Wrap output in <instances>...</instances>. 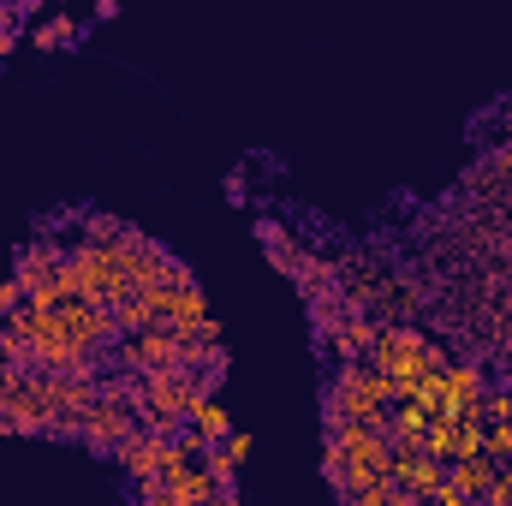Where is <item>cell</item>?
I'll list each match as a JSON object with an SVG mask.
<instances>
[{
  "instance_id": "1",
  "label": "cell",
  "mask_w": 512,
  "mask_h": 506,
  "mask_svg": "<svg viewBox=\"0 0 512 506\" xmlns=\"http://www.w3.org/2000/svg\"><path fill=\"white\" fill-rule=\"evenodd\" d=\"M143 435V423H137V411H126V405H114V399H96V411L84 417V447L90 453H102V459H114L126 441H137Z\"/></svg>"
},
{
  "instance_id": "2",
  "label": "cell",
  "mask_w": 512,
  "mask_h": 506,
  "mask_svg": "<svg viewBox=\"0 0 512 506\" xmlns=\"http://www.w3.org/2000/svg\"><path fill=\"white\" fill-rule=\"evenodd\" d=\"M393 489L399 495H441L447 489V465H435L429 453H411V447H393Z\"/></svg>"
},
{
  "instance_id": "3",
  "label": "cell",
  "mask_w": 512,
  "mask_h": 506,
  "mask_svg": "<svg viewBox=\"0 0 512 506\" xmlns=\"http://www.w3.org/2000/svg\"><path fill=\"white\" fill-rule=\"evenodd\" d=\"M483 387H489L483 364H459V358H453L447 376H441V411H435V417H465V411H477Z\"/></svg>"
},
{
  "instance_id": "4",
  "label": "cell",
  "mask_w": 512,
  "mask_h": 506,
  "mask_svg": "<svg viewBox=\"0 0 512 506\" xmlns=\"http://www.w3.org/2000/svg\"><path fill=\"white\" fill-rule=\"evenodd\" d=\"M495 483H501V465H495V459H483V453H477V459H453V465H447V495H459V501H483Z\"/></svg>"
},
{
  "instance_id": "5",
  "label": "cell",
  "mask_w": 512,
  "mask_h": 506,
  "mask_svg": "<svg viewBox=\"0 0 512 506\" xmlns=\"http://www.w3.org/2000/svg\"><path fill=\"white\" fill-rule=\"evenodd\" d=\"M382 316H346V328L328 340V352L340 358V364H364L370 352H376V340H382Z\"/></svg>"
},
{
  "instance_id": "6",
  "label": "cell",
  "mask_w": 512,
  "mask_h": 506,
  "mask_svg": "<svg viewBox=\"0 0 512 506\" xmlns=\"http://www.w3.org/2000/svg\"><path fill=\"white\" fill-rule=\"evenodd\" d=\"M429 411L417 405V399H405V405H393V423H387V441L393 447H411V453H423V441H429Z\"/></svg>"
},
{
  "instance_id": "7",
  "label": "cell",
  "mask_w": 512,
  "mask_h": 506,
  "mask_svg": "<svg viewBox=\"0 0 512 506\" xmlns=\"http://www.w3.org/2000/svg\"><path fill=\"white\" fill-rule=\"evenodd\" d=\"M185 429H197V435H203L209 447H221V441L233 435V423H227V411H221V405H215L209 393H203V399L191 405V417H185Z\"/></svg>"
},
{
  "instance_id": "8",
  "label": "cell",
  "mask_w": 512,
  "mask_h": 506,
  "mask_svg": "<svg viewBox=\"0 0 512 506\" xmlns=\"http://www.w3.org/2000/svg\"><path fill=\"white\" fill-rule=\"evenodd\" d=\"M483 453V417L477 411H465V417H453V447H447V465L453 459H477Z\"/></svg>"
},
{
  "instance_id": "9",
  "label": "cell",
  "mask_w": 512,
  "mask_h": 506,
  "mask_svg": "<svg viewBox=\"0 0 512 506\" xmlns=\"http://www.w3.org/2000/svg\"><path fill=\"white\" fill-rule=\"evenodd\" d=\"M167 489L179 495V506H203L209 495H215V483H209V471H203V465H185L179 477H167Z\"/></svg>"
},
{
  "instance_id": "10",
  "label": "cell",
  "mask_w": 512,
  "mask_h": 506,
  "mask_svg": "<svg viewBox=\"0 0 512 506\" xmlns=\"http://www.w3.org/2000/svg\"><path fill=\"white\" fill-rule=\"evenodd\" d=\"M126 233H131V221H120V215H84V233H78V239L114 251V245H126Z\"/></svg>"
},
{
  "instance_id": "11",
  "label": "cell",
  "mask_w": 512,
  "mask_h": 506,
  "mask_svg": "<svg viewBox=\"0 0 512 506\" xmlns=\"http://www.w3.org/2000/svg\"><path fill=\"white\" fill-rule=\"evenodd\" d=\"M197 465L209 471V483H215V489H239V459H233L227 447H209V453H203Z\"/></svg>"
},
{
  "instance_id": "12",
  "label": "cell",
  "mask_w": 512,
  "mask_h": 506,
  "mask_svg": "<svg viewBox=\"0 0 512 506\" xmlns=\"http://www.w3.org/2000/svg\"><path fill=\"white\" fill-rule=\"evenodd\" d=\"M477 417H483V423H512V387H507V381L483 387V399H477Z\"/></svg>"
},
{
  "instance_id": "13",
  "label": "cell",
  "mask_w": 512,
  "mask_h": 506,
  "mask_svg": "<svg viewBox=\"0 0 512 506\" xmlns=\"http://www.w3.org/2000/svg\"><path fill=\"white\" fill-rule=\"evenodd\" d=\"M60 42H78V24L72 18H42L36 36H30V48H60Z\"/></svg>"
},
{
  "instance_id": "14",
  "label": "cell",
  "mask_w": 512,
  "mask_h": 506,
  "mask_svg": "<svg viewBox=\"0 0 512 506\" xmlns=\"http://www.w3.org/2000/svg\"><path fill=\"white\" fill-rule=\"evenodd\" d=\"M310 328H316L322 340H334V334L346 328V298H334V304H310Z\"/></svg>"
},
{
  "instance_id": "15",
  "label": "cell",
  "mask_w": 512,
  "mask_h": 506,
  "mask_svg": "<svg viewBox=\"0 0 512 506\" xmlns=\"http://www.w3.org/2000/svg\"><path fill=\"white\" fill-rule=\"evenodd\" d=\"M483 459H495V465L512 459V423H483Z\"/></svg>"
},
{
  "instance_id": "16",
  "label": "cell",
  "mask_w": 512,
  "mask_h": 506,
  "mask_svg": "<svg viewBox=\"0 0 512 506\" xmlns=\"http://www.w3.org/2000/svg\"><path fill=\"white\" fill-rule=\"evenodd\" d=\"M346 506H399V489H393V477H382V483H370L364 495H352Z\"/></svg>"
},
{
  "instance_id": "17",
  "label": "cell",
  "mask_w": 512,
  "mask_h": 506,
  "mask_svg": "<svg viewBox=\"0 0 512 506\" xmlns=\"http://www.w3.org/2000/svg\"><path fill=\"white\" fill-rule=\"evenodd\" d=\"M137 506H179V495L155 477V483H137Z\"/></svg>"
},
{
  "instance_id": "18",
  "label": "cell",
  "mask_w": 512,
  "mask_h": 506,
  "mask_svg": "<svg viewBox=\"0 0 512 506\" xmlns=\"http://www.w3.org/2000/svg\"><path fill=\"white\" fill-rule=\"evenodd\" d=\"M256 239H262V251H280V245H292V233H286L280 221H256Z\"/></svg>"
},
{
  "instance_id": "19",
  "label": "cell",
  "mask_w": 512,
  "mask_h": 506,
  "mask_svg": "<svg viewBox=\"0 0 512 506\" xmlns=\"http://www.w3.org/2000/svg\"><path fill=\"white\" fill-rule=\"evenodd\" d=\"M0 310H6V316L24 310V286H18V280H0Z\"/></svg>"
},
{
  "instance_id": "20",
  "label": "cell",
  "mask_w": 512,
  "mask_h": 506,
  "mask_svg": "<svg viewBox=\"0 0 512 506\" xmlns=\"http://www.w3.org/2000/svg\"><path fill=\"white\" fill-rule=\"evenodd\" d=\"M221 447H227V453H233V459H239V465H245V459H251V435H227V441H221Z\"/></svg>"
},
{
  "instance_id": "21",
  "label": "cell",
  "mask_w": 512,
  "mask_h": 506,
  "mask_svg": "<svg viewBox=\"0 0 512 506\" xmlns=\"http://www.w3.org/2000/svg\"><path fill=\"white\" fill-rule=\"evenodd\" d=\"M6 54H18V30H12V24H0V60H6Z\"/></svg>"
},
{
  "instance_id": "22",
  "label": "cell",
  "mask_w": 512,
  "mask_h": 506,
  "mask_svg": "<svg viewBox=\"0 0 512 506\" xmlns=\"http://www.w3.org/2000/svg\"><path fill=\"white\" fill-rule=\"evenodd\" d=\"M203 506H239V489H215Z\"/></svg>"
},
{
  "instance_id": "23",
  "label": "cell",
  "mask_w": 512,
  "mask_h": 506,
  "mask_svg": "<svg viewBox=\"0 0 512 506\" xmlns=\"http://www.w3.org/2000/svg\"><path fill=\"white\" fill-rule=\"evenodd\" d=\"M501 489H507V495H512V459H507V465H501Z\"/></svg>"
},
{
  "instance_id": "24",
  "label": "cell",
  "mask_w": 512,
  "mask_h": 506,
  "mask_svg": "<svg viewBox=\"0 0 512 506\" xmlns=\"http://www.w3.org/2000/svg\"><path fill=\"white\" fill-rule=\"evenodd\" d=\"M6 322H12V316H6V310H0V328H6Z\"/></svg>"
},
{
  "instance_id": "25",
  "label": "cell",
  "mask_w": 512,
  "mask_h": 506,
  "mask_svg": "<svg viewBox=\"0 0 512 506\" xmlns=\"http://www.w3.org/2000/svg\"><path fill=\"white\" fill-rule=\"evenodd\" d=\"M0 387H6V370H0Z\"/></svg>"
}]
</instances>
